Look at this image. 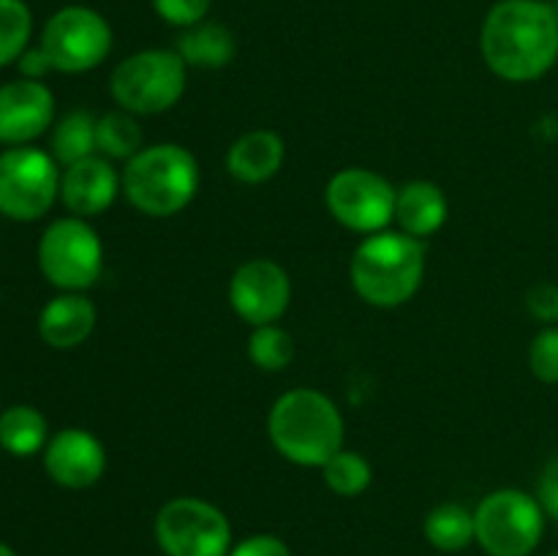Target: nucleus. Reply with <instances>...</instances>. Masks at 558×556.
I'll use <instances>...</instances> for the list:
<instances>
[{
  "label": "nucleus",
  "instance_id": "f257e3e1",
  "mask_svg": "<svg viewBox=\"0 0 558 556\" xmlns=\"http://www.w3.org/2000/svg\"><path fill=\"white\" fill-rule=\"evenodd\" d=\"M480 49L499 80H543L558 60L556 5L543 0H501L485 16Z\"/></svg>",
  "mask_w": 558,
  "mask_h": 556
},
{
  "label": "nucleus",
  "instance_id": "f03ea898",
  "mask_svg": "<svg viewBox=\"0 0 558 556\" xmlns=\"http://www.w3.org/2000/svg\"><path fill=\"white\" fill-rule=\"evenodd\" d=\"M267 436L278 456L289 463L322 469L338 450H343L347 423L330 396L314 387H292L270 407Z\"/></svg>",
  "mask_w": 558,
  "mask_h": 556
},
{
  "label": "nucleus",
  "instance_id": "7ed1b4c3",
  "mask_svg": "<svg viewBox=\"0 0 558 556\" xmlns=\"http://www.w3.org/2000/svg\"><path fill=\"white\" fill-rule=\"evenodd\" d=\"M349 278L360 300L374 309L407 305L423 287L425 243L401 229L365 234L352 254Z\"/></svg>",
  "mask_w": 558,
  "mask_h": 556
},
{
  "label": "nucleus",
  "instance_id": "20e7f679",
  "mask_svg": "<svg viewBox=\"0 0 558 556\" xmlns=\"http://www.w3.org/2000/svg\"><path fill=\"white\" fill-rule=\"evenodd\" d=\"M123 196L147 218H172L194 202L199 191V161L178 142L142 147L125 161Z\"/></svg>",
  "mask_w": 558,
  "mask_h": 556
},
{
  "label": "nucleus",
  "instance_id": "39448f33",
  "mask_svg": "<svg viewBox=\"0 0 558 556\" xmlns=\"http://www.w3.org/2000/svg\"><path fill=\"white\" fill-rule=\"evenodd\" d=\"M189 65L178 49H142L114 65L109 93L131 114H161L183 98Z\"/></svg>",
  "mask_w": 558,
  "mask_h": 556
},
{
  "label": "nucleus",
  "instance_id": "423d86ee",
  "mask_svg": "<svg viewBox=\"0 0 558 556\" xmlns=\"http://www.w3.org/2000/svg\"><path fill=\"white\" fill-rule=\"evenodd\" d=\"M474 529L488 556H532L543 543L545 510L521 488L490 491L474 510Z\"/></svg>",
  "mask_w": 558,
  "mask_h": 556
},
{
  "label": "nucleus",
  "instance_id": "0eeeda50",
  "mask_svg": "<svg viewBox=\"0 0 558 556\" xmlns=\"http://www.w3.org/2000/svg\"><path fill=\"white\" fill-rule=\"evenodd\" d=\"M38 270L60 292H85L104 273V243L87 218L65 216L38 240Z\"/></svg>",
  "mask_w": 558,
  "mask_h": 556
},
{
  "label": "nucleus",
  "instance_id": "6e6552de",
  "mask_svg": "<svg viewBox=\"0 0 558 556\" xmlns=\"http://www.w3.org/2000/svg\"><path fill=\"white\" fill-rule=\"evenodd\" d=\"M153 534L163 556H229L234 545L227 512L199 496L163 501Z\"/></svg>",
  "mask_w": 558,
  "mask_h": 556
},
{
  "label": "nucleus",
  "instance_id": "1a4fd4ad",
  "mask_svg": "<svg viewBox=\"0 0 558 556\" xmlns=\"http://www.w3.org/2000/svg\"><path fill=\"white\" fill-rule=\"evenodd\" d=\"M60 164L33 145L0 153V213L11 221H38L60 200Z\"/></svg>",
  "mask_w": 558,
  "mask_h": 556
},
{
  "label": "nucleus",
  "instance_id": "9d476101",
  "mask_svg": "<svg viewBox=\"0 0 558 556\" xmlns=\"http://www.w3.org/2000/svg\"><path fill=\"white\" fill-rule=\"evenodd\" d=\"M38 47L54 71L85 74L98 69L112 52V27L87 5H65L47 20Z\"/></svg>",
  "mask_w": 558,
  "mask_h": 556
},
{
  "label": "nucleus",
  "instance_id": "9b49d317",
  "mask_svg": "<svg viewBox=\"0 0 558 556\" xmlns=\"http://www.w3.org/2000/svg\"><path fill=\"white\" fill-rule=\"evenodd\" d=\"M396 194L385 174L365 167H347L330 178L325 205L341 227L360 234H376L396 221Z\"/></svg>",
  "mask_w": 558,
  "mask_h": 556
},
{
  "label": "nucleus",
  "instance_id": "f8f14e48",
  "mask_svg": "<svg viewBox=\"0 0 558 556\" xmlns=\"http://www.w3.org/2000/svg\"><path fill=\"white\" fill-rule=\"evenodd\" d=\"M292 303V278L278 262L248 259L229 278V305L251 327L272 325Z\"/></svg>",
  "mask_w": 558,
  "mask_h": 556
},
{
  "label": "nucleus",
  "instance_id": "ddd939ff",
  "mask_svg": "<svg viewBox=\"0 0 558 556\" xmlns=\"http://www.w3.org/2000/svg\"><path fill=\"white\" fill-rule=\"evenodd\" d=\"M41 456L49 480L69 491H85L96 485L109 463L104 442L93 431L76 425L49 436Z\"/></svg>",
  "mask_w": 558,
  "mask_h": 556
},
{
  "label": "nucleus",
  "instance_id": "4468645a",
  "mask_svg": "<svg viewBox=\"0 0 558 556\" xmlns=\"http://www.w3.org/2000/svg\"><path fill=\"white\" fill-rule=\"evenodd\" d=\"M54 120V93L38 80L0 85V142L9 147L31 145Z\"/></svg>",
  "mask_w": 558,
  "mask_h": 556
},
{
  "label": "nucleus",
  "instance_id": "2eb2a0df",
  "mask_svg": "<svg viewBox=\"0 0 558 556\" xmlns=\"http://www.w3.org/2000/svg\"><path fill=\"white\" fill-rule=\"evenodd\" d=\"M118 194H123V180L101 153L63 167L60 174V202L76 218H96L114 205Z\"/></svg>",
  "mask_w": 558,
  "mask_h": 556
},
{
  "label": "nucleus",
  "instance_id": "dca6fc26",
  "mask_svg": "<svg viewBox=\"0 0 558 556\" xmlns=\"http://www.w3.org/2000/svg\"><path fill=\"white\" fill-rule=\"evenodd\" d=\"M98 311L82 292H60L38 314V336L52 349H76L93 336Z\"/></svg>",
  "mask_w": 558,
  "mask_h": 556
},
{
  "label": "nucleus",
  "instance_id": "f3484780",
  "mask_svg": "<svg viewBox=\"0 0 558 556\" xmlns=\"http://www.w3.org/2000/svg\"><path fill=\"white\" fill-rule=\"evenodd\" d=\"M283 158H287V145H283L281 134L270 129H254L245 131L229 145L227 172L238 183L259 185L281 172Z\"/></svg>",
  "mask_w": 558,
  "mask_h": 556
},
{
  "label": "nucleus",
  "instance_id": "a211bd4d",
  "mask_svg": "<svg viewBox=\"0 0 558 556\" xmlns=\"http://www.w3.org/2000/svg\"><path fill=\"white\" fill-rule=\"evenodd\" d=\"M450 216V202L441 185L430 180H412L396 194V223L401 232L428 240L439 232Z\"/></svg>",
  "mask_w": 558,
  "mask_h": 556
},
{
  "label": "nucleus",
  "instance_id": "6ab92c4d",
  "mask_svg": "<svg viewBox=\"0 0 558 556\" xmlns=\"http://www.w3.org/2000/svg\"><path fill=\"white\" fill-rule=\"evenodd\" d=\"M178 55L189 69H223L238 55V38L221 22H199L178 38Z\"/></svg>",
  "mask_w": 558,
  "mask_h": 556
},
{
  "label": "nucleus",
  "instance_id": "aec40b11",
  "mask_svg": "<svg viewBox=\"0 0 558 556\" xmlns=\"http://www.w3.org/2000/svg\"><path fill=\"white\" fill-rule=\"evenodd\" d=\"M49 442V425L41 409L31 403H14L0 412V447L14 458H31L44 452Z\"/></svg>",
  "mask_w": 558,
  "mask_h": 556
},
{
  "label": "nucleus",
  "instance_id": "412c9836",
  "mask_svg": "<svg viewBox=\"0 0 558 556\" xmlns=\"http://www.w3.org/2000/svg\"><path fill=\"white\" fill-rule=\"evenodd\" d=\"M423 534L428 545H434L441 554H461L477 540L474 510L458 505V501H445L425 516Z\"/></svg>",
  "mask_w": 558,
  "mask_h": 556
},
{
  "label": "nucleus",
  "instance_id": "4be33fe9",
  "mask_svg": "<svg viewBox=\"0 0 558 556\" xmlns=\"http://www.w3.org/2000/svg\"><path fill=\"white\" fill-rule=\"evenodd\" d=\"M52 158L60 167H71V164L90 158L98 153L96 145V118L85 109H74V112L63 114L54 123L52 131Z\"/></svg>",
  "mask_w": 558,
  "mask_h": 556
},
{
  "label": "nucleus",
  "instance_id": "5701e85b",
  "mask_svg": "<svg viewBox=\"0 0 558 556\" xmlns=\"http://www.w3.org/2000/svg\"><path fill=\"white\" fill-rule=\"evenodd\" d=\"M294 354H298V343H294L292 333L278 325V322L251 330L248 360L259 371H267V374L287 371L294 363Z\"/></svg>",
  "mask_w": 558,
  "mask_h": 556
},
{
  "label": "nucleus",
  "instance_id": "b1692460",
  "mask_svg": "<svg viewBox=\"0 0 558 556\" xmlns=\"http://www.w3.org/2000/svg\"><path fill=\"white\" fill-rule=\"evenodd\" d=\"M96 145L104 158H123L129 161L131 156L142 150V129L136 123V114L125 109L101 114L96 120Z\"/></svg>",
  "mask_w": 558,
  "mask_h": 556
},
{
  "label": "nucleus",
  "instance_id": "393cba45",
  "mask_svg": "<svg viewBox=\"0 0 558 556\" xmlns=\"http://www.w3.org/2000/svg\"><path fill=\"white\" fill-rule=\"evenodd\" d=\"M322 480H325L327 488L336 496H347V499H354L363 491H368L371 480H374V467L365 456L354 450H338L330 461L322 467Z\"/></svg>",
  "mask_w": 558,
  "mask_h": 556
},
{
  "label": "nucleus",
  "instance_id": "a878e982",
  "mask_svg": "<svg viewBox=\"0 0 558 556\" xmlns=\"http://www.w3.org/2000/svg\"><path fill=\"white\" fill-rule=\"evenodd\" d=\"M33 14L25 0H0V69L16 63L31 47Z\"/></svg>",
  "mask_w": 558,
  "mask_h": 556
},
{
  "label": "nucleus",
  "instance_id": "bb28decb",
  "mask_svg": "<svg viewBox=\"0 0 558 556\" xmlns=\"http://www.w3.org/2000/svg\"><path fill=\"white\" fill-rule=\"evenodd\" d=\"M529 368L534 379L558 385V325H545L529 347Z\"/></svg>",
  "mask_w": 558,
  "mask_h": 556
},
{
  "label": "nucleus",
  "instance_id": "cd10ccee",
  "mask_svg": "<svg viewBox=\"0 0 558 556\" xmlns=\"http://www.w3.org/2000/svg\"><path fill=\"white\" fill-rule=\"evenodd\" d=\"M213 0H153V9L167 25L174 27H194L205 22Z\"/></svg>",
  "mask_w": 558,
  "mask_h": 556
},
{
  "label": "nucleus",
  "instance_id": "c85d7f7f",
  "mask_svg": "<svg viewBox=\"0 0 558 556\" xmlns=\"http://www.w3.org/2000/svg\"><path fill=\"white\" fill-rule=\"evenodd\" d=\"M526 309L543 325H558V283L539 281L526 292Z\"/></svg>",
  "mask_w": 558,
  "mask_h": 556
},
{
  "label": "nucleus",
  "instance_id": "c756f323",
  "mask_svg": "<svg viewBox=\"0 0 558 556\" xmlns=\"http://www.w3.org/2000/svg\"><path fill=\"white\" fill-rule=\"evenodd\" d=\"M229 556H292V548L287 545V540H281L278 534H248L240 543L232 545Z\"/></svg>",
  "mask_w": 558,
  "mask_h": 556
},
{
  "label": "nucleus",
  "instance_id": "7c9ffc66",
  "mask_svg": "<svg viewBox=\"0 0 558 556\" xmlns=\"http://www.w3.org/2000/svg\"><path fill=\"white\" fill-rule=\"evenodd\" d=\"M537 501L543 505L545 516L556 518L558 521V456L550 458L548 467L543 469L539 474V483H537Z\"/></svg>",
  "mask_w": 558,
  "mask_h": 556
},
{
  "label": "nucleus",
  "instance_id": "2f4dec72",
  "mask_svg": "<svg viewBox=\"0 0 558 556\" xmlns=\"http://www.w3.org/2000/svg\"><path fill=\"white\" fill-rule=\"evenodd\" d=\"M16 65H20V74L25 76V80H38V82H41L49 71H54L52 63H49L47 52H44L41 47H27L25 52H22V58L16 60Z\"/></svg>",
  "mask_w": 558,
  "mask_h": 556
},
{
  "label": "nucleus",
  "instance_id": "473e14b6",
  "mask_svg": "<svg viewBox=\"0 0 558 556\" xmlns=\"http://www.w3.org/2000/svg\"><path fill=\"white\" fill-rule=\"evenodd\" d=\"M0 556H16V554H14V548H11V545L0 543Z\"/></svg>",
  "mask_w": 558,
  "mask_h": 556
},
{
  "label": "nucleus",
  "instance_id": "72a5a7b5",
  "mask_svg": "<svg viewBox=\"0 0 558 556\" xmlns=\"http://www.w3.org/2000/svg\"><path fill=\"white\" fill-rule=\"evenodd\" d=\"M556 16H558V3H556Z\"/></svg>",
  "mask_w": 558,
  "mask_h": 556
},
{
  "label": "nucleus",
  "instance_id": "f704fd0d",
  "mask_svg": "<svg viewBox=\"0 0 558 556\" xmlns=\"http://www.w3.org/2000/svg\"><path fill=\"white\" fill-rule=\"evenodd\" d=\"M550 556H558V551H556V554H550Z\"/></svg>",
  "mask_w": 558,
  "mask_h": 556
}]
</instances>
